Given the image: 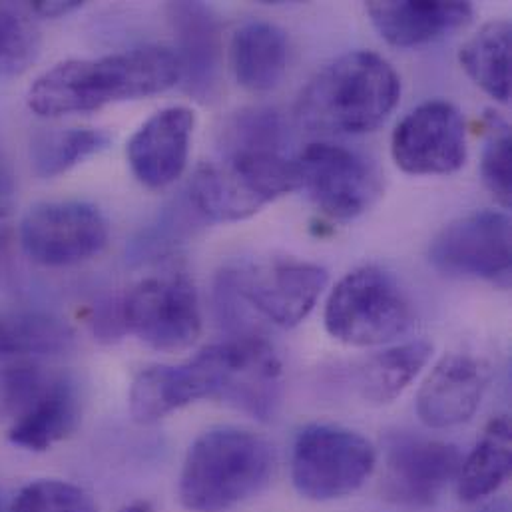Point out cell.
<instances>
[{
    "label": "cell",
    "instance_id": "obj_6",
    "mask_svg": "<svg viewBox=\"0 0 512 512\" xmlns=\"http://www.w3.org/2000/svg\"><path fill=\"white\" fill-rule=\"evenodd\" d=\"M327 333L355 347L385 345L415 325L413 305L385 269L367 265L347 273L329 293L323 313Z\"/></svg>",
    "mask_w": 512,
    "mask_h": 512
},
{
    "label": "cell",
    "instance_id": "obj_35",
    "mask_svg": "<svg viewBox=\"0 0 512 512\" xmlns=\"http://www.w3.org/2000/svg\"><path fill=\"white\" fill-rule=\"evenodd\" d=\"M118 512H156V509L146 501H136V503H130V505L122 507Z\"/></svg>",
    "mask_w": 512,
    "mask_h": 512
},
{
    "label": "cell",
    "instance_id": "obj_10",
    "mask_svg": "<svg viewBox=\"0 0 512 512\" xmlns=\"http://www.w3.org/2000/svg\"><path fill=\"white\" fill-rule=\"evenodd\" d=\"M204 353L214 375V399L261 423L275 417L283 395V367L263 337H230L206 347Z\"/></svg>",
    "mask_w": 512,
    "mask_h": 512
},
{
    "label": "cell",
    "instance_id": "obj_27",
    "mask_svg": "<svg viewBox=\"0 0 512 512\" xmlns=\"http://www.w3.org/2000/svg\"><path fill=\"white\" fill-rule=\"evenodd\" d=\"M40 52V32L28 4L0 2V78L26 72Z\"/></svg>",
    "mask_w": 512,
    "mask_h": 512
},
{
    "label": "cell",
    "instance_id": "obj_23",
    "mask_svg": "<svg viewBox=\"0 0 512 512\" xmlns=\"http://www.w3.org/2000/svg\"><path fill=\"white\" fill-rule=\"evenodd\" d=\"M74 347V331L40 311H0V359L56 357Z\"/></svg>",
    "mask_w": 512,
    "mask_h": 512
},
{
    "label": "cell",
    "instance_id": "obj_5",
    "mask_svg": "<svg viewBox=\"0 0 512 512\" xmlns=\"http://www.w3.org/2000/svg\"><path fill=\"white\" fill-rule=\"evenodd\" d=\"M80 413V389L72 375L34 361H16L0 371V417L10 421L12 445L44 453L76 431Z\"/></svg>",
    "mask_w": 512,
    "mask_h": 512
},
{
    "label": "cell",
    "instance_id": "obj_7",
    "mask_svg": "<svg viewBox=\"0 0 512 512\" xmlns=\"http://www.w3.org/2000/svg\"><path fill=\"white\" fill-rule=\"evenodd\" d=\"M377 465L375 447L357 431L313 423L291 449V483L307 501L329 503L357 493Z\"/></svg>",
    "mask_w": 512,
    "mask_h": 512
},
{
    "label": "cell",
    "instance_id": "obj_17",
    "mask_svg": "<svg viewBox=\"0 0 512 512\" xmlns=\"http://www.w3.org/2000/svg\"><path fill=\"white\" fill-rule=\"evenodd\" d=\"M168 18L178 40L176 56L186 92L198 102H210L220 88V20L204 2H172Z\"/></svg>",
    "mask_w": 512,
    "mask_h": 512
},
{
    "label": "cell",
    "instance_id": "obj_19",
    "mask_svg": "<svg viewBox=\"0 0 512 512\" xmlns=\"http://www.w3.org/2000/svg\"><path fill=\"white\" fill-rule=\"evenodd\" d=\"M367 14L377 32L397 48H413L433 42L467 26L473 18L469 2H397L373 0Z\"/></svg>",
    "mask_w": 512,
    "mask_h": 512
},
{
    "label": "cell",
    "instance_id": "obj_30",
    "mask_svg": "<svg viewBox=\"0 0 512 512\" xmlns=\"http://www.w3.org/2000/svg\"><path fill=\"white\" fill-rule=\"evenodd\" d=\"M511 130L499 118H491V134L483 152L481 174L487 190L497 198L503 208L512 200Z\"/></svg>",
    "mask_w": 512,
    "mask_h": 512
},
{
    "label": "cell",
    "instance_id": "obj_28",
    "mask_svg": "<svg viewBox=\"0 0 512 512\" xmlns=\"http://www.w3.org/2000/svg\"><path fill=\"white\" fill-rule=\"evenodd\" d=\"M94 501L90 495L68 483L58 479H44L26 485L8 512H94Z\"/></svg>",
    "mask_w": 512,
    "mask_h": 512
},
{
    "label": "cell",
    "instance_id": "obj_25",
    "mask_svg": "<svg viewBox=\"0 0 512 512\" xmlns=\"http://www.w3.org/2000/svg\"><path fill=\"white\" fill-rule=\"evenodd\" d=\"M110 138L94 128H68L38 134L30 144V162L40 178H56L98 154Z\"/></svg>",
    "mask_w": 512,
    "mask_h": 512
},
{
    "label": "cell",
    "instance_id": "obj_36",
    "mask_svg": "<svg viewBox=\"0 0 512 512\" xmlns=\"http://www.w3.org/2000/svg\"><path fill=\"white\" fill-rule=\"evenodd\" d=\"M477 512H511L509 511V505L505 501H499V503H491V505H485L481 507Z\"/></svg>",
    "mask_w": 512,
    "mask_h": 512
},
{
    "label": "cell",
    "instance_id": "obj_24",
    "mask_svg": "<svg viewBox=\"0 0 512 512\" xmlns=\"http://www.w3.org/2000/svg\"><path fill=\"white\" fill-rule=\"evenodd\" d=\"M511 40V22L491 20L459 52L471 80L499 102L511 98Z\"/></svg>",
    "mask_w": 512,
    "mask_h": 512
},
{
    "label": "cell",
    "instance_id": "obj_3",
    "mask_svg": "<svg viewBox=\"0 0 512 512\" xmlns=\"http://www.w3.org/2000/svg\"><path fill=\"white\" fill-rule=\"evenodd\" d=\"M327 281L321 265L299 259L226 267L214 283L218 321L232 337L257 333L256 313L277 327H295L313 311Z\"/></svg>",
    "mask_w": 512,
    "mask_h": 512
},
{
    "label": "cell",
    "instance_id": "obj_13",
    "mask_svg": "<svg viewBox=\"0 0 512 512\" xmlns=\"http://www.w3.org/2000/svg\"><path fill=\"white\" fill-rule=\"evenodd\" d=\"M395 164L411 176H447L467 162L463 114L445 100H431L409 112L391 138Z\"/></svg>",
    "mask_w": 512,
    "mask_h": 512
},
{
    "label": "cell",
    "instance_id": "obj_26",
    "mask_svg": "<svg viewBox=\"0 0 512 512\" xmlns=\"http://www.w3.org/2000/svg\"><path fill=\"white\" fill-rule=\"evenodd\" d=\"M287 126L283 116L271 108H248L232 114L218 138L220 156L240 152H283Z\"/></svg>",
    "mask_w": 512,
    "mask_h": 512
},
{
    "label": "cell",
    "instance_id": "obj_11",
    "mask_svg": "<svg viewBox=\"0 0 512 512\" xmlns=\"http://www.w3.org/2000/svg\"><path fill=\"white\" fill-rule=\"evenodd\" d=\"M26 256L46 267H66L98 256L108 244V224L86 202H44L20 224Z\"/></svg>",
    "mask_w": 512,
    "mask_h": 512
},
{
    "label": "cell",
    "instance_id": "obj_18",
    "mask_svg": "<svg viewBox=\"0 0 512 512\" xmlns=\"http://www.w3.org/2000/svg\"><path fill=\"white\" fill-rule=\"evenodd\" d=\"M130 415L142 425L156 423L202 399H214V379L204 353L182 365H156L140 371L130 387Z\"/></svg>",
    "mask_w": 512,
    "mask_h": 512
},
{
    "label": "cell",
    "instance_id": "obj_22",
    "mask_svg": "<svg viewBox=\"0 0 512 512\" xmlns=\"http://www.w3.org/2000/svg\"><path fill=\"white\" fill-rule=\"evenodd\" d=\"M433 353L427 341H409L371 355L357 371V389L371 405H389L399 399L425 369Z\"/></svg>",
    "mask_w": 512,
    "mask_h": 512
},
{
    "label": "cell",
    "instance_id": "obj_2",
    "mask_svg": "<svg viewBox=\"0 0 512 512\" xmlns=\"http://www.w3.org/2000/svg\"><path fill=\"white\" fill-rule=\"evenodd\" d=\"M401 98L393 66L369 50L347 52L323 66L295 102L299 126L317 134L377 130Z\"/></svg>",
    "mask_w": 512,
    "mask_h": 512
},
{
    "label": "cell",
    "instance_id": "obj_15",
    "mask_svg": "<svg viewBox=\"0 0 512 512\" xmlns=\"http://www.w3.org/2000/svg\"><path fill=\"white\" fill-rule=\"evenodd\" d=\"M493 379L491 365L469 353L445 355L417 393L419 419L431 429H449L469 421Z\"/></svg>",
    "mask_w": 512,
    "mask_h": 512
},
{
    "label": "cell",
    "instance_id": "obj_31",
    "mask_svg": "<svg viewBox=\"0 0 512 512\" xmlns=\"http://www.w3.org/2000/svg\"><path fill=\"white\" fill-rule=\"evenodd\" d=\"M94 333L104 341H116L126 333L124 317H122V301H108L94 309L92 321Z\"/></svg>",
    "mask_w": 512,
    "mask_h": 512
},
{
    "label": "cell",
    "instance_id": "obj_34",
    "mask_svg": "<svg viewBox=\"0 0 512 512\" xmlns=\"http://www.w3.org/2000/svg\"><path fill=\"white\" fill-rule=\"evenodd\" d=\"M12 240V220L6 206L0 204V254L8 248Z\"/></svg>",
    "mask_w": 512,
    "mask_h": 512
},
{
    "label": "cell",
    "instance_id": "obj_29",
    "mask_svg": "<svg viewBox=\"0 0 512 512\" xmlns=\"http://www.w3.org/2000/svg\"><path fill=\"white\" fill-rule=\"evenodd\" d=\"M206 224L190 206V202L180 198L174 206L166 208V212L152 224L134 244V256L146 259L148 256H158L172 250L176 244L184 242L192 236L194 228Z\"/></svg>",
    "mask_w": 512,
    "mask_h": 512
},
{
    "label": "cell",
    "instance_id": "obj_9",
    "mask_svg": "<svg viewBox=\"0 0 512 512\" xmlns=\"http://www.w3.org/2000/svg\"><path fill=\"white\" fill-rule=\"evenodd\" d=\"M295 164L299 188L333 220H353L365 214L383 192L379 168L345 146L309 144Z\"/></svg>",
    "mask_w": 512,
    "mask_h": 512
},
{
    "label": "cell",
    "instance_id": "obj_21",
    "mask_svg": "<svg viewBox=\"0 0 512 512\" xmlns=\"http://www.w3.org/2000/svg\"><path fill=\"white\" fill-rule=\"evenodd\" d=\"M511 465V421L507 415H499L485 427L469 457L463 459L457 477V493L461 501L479 503L497 493L509 479Z\"/></svg>",
    "mask_w": 512,
    "mask_h": 512
},
{
    "label": "cell",
    "instance_id": "obj_32",
    "mask_svg": "<svg viewBox=\"0 0 512 512\" xmlns=\"http://www.w3.org/2000/svg\"><path fill=\"white\" fill-rule=\"evenodd\" d=\"M82 6V2L78 0H40V2H30L28 8L34 16H42V18H60L66 16L74 10H78Z\"/></svg>",
    "mask_w": 512,
    "mask_h": 512
},
{
    "label": "cell",
    "instance_id": "obj_8",
    "mask_svg": "<svg viewBox=\"0 0 512 512\" xmlns=\"http://www.w3.org/2000/svg\"><path fill=\"white\" fill-rule=\"evenodd\" d=\"M126 331L156 351H184L202 333L198 291L182 271L146 277L122 299Z\"/></svg>",
    "mask_w": 512,
    "mask_h": 512
},
{
    "label": "cell",
    "instance_id": "obj_33",
    "mask_svg": "<svg viewBox=\"0 0 512 512\" xmlns=\"http://www.w3.org/2000/svg\"><path fill=\"white\" fill-rule=\"evenodd\" d=\"M14 192V172L12 164L6 156V150L0 144V204L4 206V200H8Z\"/></svg>",
    "mask_w": 512,
    "mask_h": 512
},
{
    "label": "cell",
    "instance_id": "obj_16",
    "mask_svg": "<svg viewBox=\"0 0 512 512\" xmlns=\"http://www.w3.org/2000/svg\"><path fill=\"white\" fill-rule=\"evenodd\" d=\"M194 124L190 108L172 106L156 112L134 132L126 146V158L142 186L162 190L184 174Z\"/></svg>",
    "mask_w": 512,
    "mask_h": 512
},
{
    "label": "cell",
    "instance_id": "obj_14",
    "mask_svg": "<svg viewBox=\"0 0 512 512\" xmlns=\"http://www.w3.org/2000/svg\"><path fill=\"white\" fill-rule=\"evenodd\" d=\"M429 259L445 275L509 285L511 218L493 210L465 216L435 238Z\"/></svg>",
    "mask_w": 512,
    "mask_h": 512
},
{
    "label": "cell",
    "instance_id": "obj_4",
    "mask_svg": "<svg viewBox=\"0 0 512 512\" xmlns=\"http://www.w3.org/2000/svg\"><path fill=\"white\" fill-rule=\"evenodd\" d=\"M275 467L273 447L238 427L200 435L184 461L178 497L192 512H226L259 495Z\"/></svg>",
    "mask_w": 512,
    "mask_h": 512
},
{
    "label": "cell",
    "instance_id": "obj_1",
    "mask_svg": "<svg viewBox=\"0 0 512 512\" xmlns=\"http://www.w3.org/2000/svg\"><path fill=\"white\" fill-rule=\"evenodd\" d=\"M180 80L182 68L174 50L140 46L94 60L60 62L32 82L26 102L34 114L58 118L154 96Z\"/></svg>",
    "mask_w": 512,
    "mask_h": 512
},
{
    "label": "cell",
    "instance_id": "obj_20",
    "mask_svg": "<svg viewBox=\"0 0 512 512\" xmlns=\"http://www.w3.org/2000/svg\"><path fill=\"white\" fill-rule=\"evenodd\" d=\"M289 42L285 32L265 20L242 24L230 46V60L236 80L252 92L273 90L287 68Z\"/></svg>",
    "mask_w": 512,
    "mask_h": 512
},
{
    "label": "cell",
    "instance_id": "obj_12",
    "mask_svg": "<svg viewBox=\"0 0 512 512\" xmlns=\"http://www.w3.org/2000/svg\"><path fill=\"white\" fill-rule=\"evenodd\" d=\"M461 451L445 441L411 433H391L385 439L383 495L391 503L423 509L459 477Z\"/></svg>",
    "mask_w": 512,
    "mask_h": 512
}]
</instances>
